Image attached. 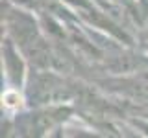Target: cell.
Masks as SVG:
<instances>
[{"label": "cell", "instance_id": "6da1fadb", "mask_svg": "<svg viewBox=\"0 0 148 138\" xmlns=\"http://www.w3.org/2000/svg\"><path fill=\"white\" fill-rule=\"evenodd\" d=\"M2 57H4V66H6V72H8V77L11 79L15 85H21L22 79H24V61L21 59L13 41L6 39L2 44Z\"/></svg>", "mask_w": 148, "mask_h": 138}, {"label": "cell", "instance_id": "7a4b0ae2", "mask_svg": "<svg viewBox=\"0 0 148 138\" xmlns=\"http://www.w3.org/2000/svg\"><path fill=\"white\" fill-rule=\"evenodd\" d=\"M22 101H24V98H22V96L18 94V90H15V89H9L2 94V105H4V109H8V110L21 109Z\"/></svg>", "mask_w": 148, "mask_h": 138}, {"label": "cell", "instance_id": "3957f363", "mask_svg": "<svg viewBox=\"0 0 148 138\" xmlns=\"http://www.w3.org/2000/svg\"><path fill=\"white\" fill-rule=\"evenodd\" d=\"M137 2V6H139V9H141V13H148V0H135Z\"/></svg>", "mask_w": 148, "mask_h": 138}]
</instances>
